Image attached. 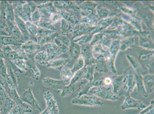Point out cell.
<instances>
[{"label":"cell","mask_w":154,"mask_h":114,"mask_svg":"<svg viewBox=\"0 0 154 114\" xmlns=\"http://www.w3.org/2000/svg\"><path fill=\"white\" fill-rule=\"evenodd\" d=\"M91 94L102 99L111 101H118L119 96L114 94L111 87L102 85L92 87L89 91Z\"/></svg>","instance_id":"obj_1"},{"label":"cell","mask_w":154,"mask_h":114,"mask_svg":"<svg viewBox=\"0 0 154 114\" xmlns=\"http://www.w3.org/2000/svg\"><path fill=\"white\" fill-rule=\"evenodd\" d=\"M74 105L89 107H102L103 103L100 98L96 96H87L84 95L74 98L71 101Z\"/></svg>","instance_id":"obj_2"},{"label":"cell","mask_w":154,"mask_h":114,"mask_svg":"<svg viewBox=\"0 0 154 114\" xmlns=\"http://www.w3.org/2000/svg\"><path fill=\"white\" fill-rule=\"evenodd\" d=\"M136 80L135 77L131 73H127L123 76L121 88L118 93L119 96L130 95L135 87Z\"/></svg>","instance_id":"obj_3"},{"label":"cell","mask_w":154,"mask_h":114,"mask_svg":"<svg viewBox=\"0 0 154 114\" xmlns=\"http://www.w3.org/2000/svg\"><path fill=\"white\" fill-rule=\"evenodd\" d=\"M16 10V13L25 22L31 21V15L33 13L28 2L18 1L14 4Z\"/></svg>","instance_id":"obj_4"},{"label":"cell","mask_w":154,"mask_h":114,"mask_svg":"<svg viewBox=\"0 0 154 114\" xmlns=\"http://www.w3.org/2000/svg\"><path fill=\"white\" fill-rule=\"evenodd\" d=\"M86 81L84 79L78 81L73 84H69L62 90L61 96L62 97L72 96L79 93L84 86L86 84Z\"/></svg>","instance_id":"obj_5"},{"label":"cell","mask_w":154,"mask_h":114,"mask_svg":"<svg viewBox=\"0 0 154 114\" xmlns=\"http://www.w3.org/2000/svg\"><path fill=\"white\" fill-rule=\"evenodd\" d=\"M36 9L40 12L41 18L43 19H49L53 15L58 12V10L54 7L53 4L50 2H48L37 5Z\"/></svg>","instance_id":"obj_6"},{"label":"cell","mask_w":154,"mask_h":114,"mask_svg":"<svg viewBox=\"0 0 154 114\" xmlns=\"http://www.w3.org/2000/svg\"><path fill=\"white\" fill-rule=\"evenodd\" d=\"M21 100L22 102L31 106L32 107L40 112L42 111L41 107L39 105L33 95L31 89L29 88L25 90L20 96Z\"/></svg>","instance_id":"obj_7"},{"label":"cell","mask_w":154,"mask_h":114,"mask_svg":"<svg viewBox=\"0 0 154 114\" xmlns=\"http://www.w3.org/2000/svg\"><path fill=\"white\" fill-rule=\"evenodd\" d=\"M146 107V106L142 101L134 99L130 95L126 97L124 102L120 106V108L122 110L131 108L141 110Z\"/></svg>","instance_id":"obj_8"},{"label":"cell","mask_w":154,"mask_h":114,"mask_svg":"<svg viewBox=\"0 0 154 114\" xmlns=\"http://www.w3.org/2000/svg\"><path fill=\"white\" fill-rule=\"evenodd\" d=\"M44 98L49 114H59V110L57 101L54 99L52 94L50 91H47L45 93Z\"/></svg>","instance_id":"obj_9"},{"label":"cell","mask_w":154,"mask_h":114,"mask_svg":"<svg viewBox=\"0 0 154 114\" xmlns=\"http://www.w3.org/2000/svg\"><path fill=\"white\" fill-rule=\"evenodd\" d=\"M43 85L50 89L62 90L64 87L70 84L69 82L63 80H55L49 77L45 78L42 79Z\"/></svg>","instance_id":"obj_10"},{"label":"cell","mask_w":154,"mask_h":114,"mask_svg":"<svg viewBox=\"0 0 154 114\" xmlns=\"http://www.w3.org/2000/svg\"><path fill=\"white\" fill-rule=\"evenodd\" d=\"M26 69L25 76L35 80H38L40 76V70L35 63L33 60L29 59L26 60Z\"/></svg>","instance_id":"obj_11"},{"label":"cell","mask_w":154,"mask_h":114,"mask_svg":"<svg viewBox=\"0 0 154 114\" xmlns=\"http://www.w3.org/2000/svg\"><path fill=\"white\" fill-rule=\"evenodd\" d=\"M25 42L22 40L15 38L12 36H0V44L4 46L12 45L21 47Z\"/></svg>","instance_id":"obj_12"},{"label":"cell","mask_w":154,"mask_h":114,"mask_svg":"<svg viewBox=\"0 0 154 114\" xmlns=\"http://www.w3.org/2000/svg\"><path fill=\"white\" fill-rule=\"evenodd\" d=\"M54 44L59 47L63 53L66 52L70 45V41L64 35L59 34L54 38Z\"/></svg>","instance_id":"obj_13"},{"label":"cell","mask_w":154,"mask_h":114,"mask_svg":"<svg viewBox=\"0 0 154 114\" xmlns=\"http://www.w3.org/2000/svg\"><path fill=\"white\" fill-rule=\"evenodd\" d=\"M45 45L47 49L46 52L48 54L50 60L54 59L56 57L63 54L61 48L54 43H48Z\"/></svg>","instance_id":"obj_14"},{"label":"cell","mask_w":154,"mask_h":114,"mask_svg":"<svg viewBox=\"0 0 154 114\" xmlns=\"http://www.w3.org/2000/svg\"><path fill=\"white\" fill-rule=\"evenodd\" d=\"M21 48L26 54H32L41 48V45L33 40H28L22 44Z\"/></svg>","instance_id":"obj_15"},{"label":"cell","mask_w":154,"mask_h":114,"mask_svg":"<svg viewBox=\"0 0 154 114\" xmlns=\"http://www.w3.org/2000/svg\"><path fill=\"white\" fill-rule=\"evenodd\" d=\"M14 21L15 24L22 33L25 40H27L30 38V34L28 31L26 24V22L21 18L15 13Z\"/></svg>","instance_id":"obj_16"},{"label":"cell","mask_w":154,"mask_h":114,"mask_svg":"<svg viewBox=\"0 0 154 114\" xmlns=\"http://www.w3.org/2000/svg\"><path fill=\"white\" fill-rule=\"evenodd\" d=\"M68 62V59L64 58L52 59L50 61L47 66L48 67L61 70Z\"/></svg>","instance_id":"obj_17"},{"label":"cell","mask_w":154,"mask_h":114,"mask_svg":"<svg viewBox=\"0 0 154 114\" xmlns=\"http://www.w3.org/2000/svg\"><path fill=\"white\" fill-rule=\"evenodd\" d=\"M32 112V110L29 108L27 104L24 103L22 104H16L9 114H24Z\"/></svg>","instance_id":"obj_18"},{"label":"cell","mask_w":154,"mask_h":114,"mask_svg":"<svg viewBox=\"0 0 154 114\" xmlns=\"http://www.w3.org/2000/svg\"><path fill=\"white\" fill-rule=\"evenodd\" d=\"M34 59L35 61L42 66H47L51 60L48 54L45 51H41L38 53L35 56Z\"/></svg>","instance_id":"obj_19"},{"label":"cell","mask_w":154,"mask_h":114,"mask_svg":"<svg viewBox=\"0 0 154 114\" xmlns=\"http://www.w3.org/2000/svg\"><path fill=\"white\" fill-rule=\"evenodd\" d=\"M59 34V33L58 32H57L50 35L36 37H35L36 42L40 45H43V44L45 45V44L48 43H53L54 38Z\"/></svg>","instance_id":"obj_20"},{"label":"cell","mask_w":154,"mask_h":114,"mask_svg":"<svg viewBox=\"0 0 154 114\" xmlns=\"http://www.w3.org/2000/svg\"><path fill=\"white\" fill-rule=\"evenodd\" d=\"M8 22V33L10 35V36H12V37H15L19 39L22 40L21 37H22V33H21L20 30L15 24L14 22Z\"/></svg>","instance_id":"obj_21"},{"label":"cell","mask_w":154,"mask_h":114,"mask_svg":"<svg viewBox=\"0 0 154 114\" xmlns=\"http://www.w3.org/2000/svg\"><path fill=\"white\" fill-rule=\"evenodd\" d=\"M135 80L137 87V94L140 96L146 98L148 97V94L145 91L142 79L141 76L138 75H137L136 76Z\"/></svg>","instance_id":"obj_22"},{"label":"cell","mask_w":154,"mask_h":114,"mask_svg":"<svg viewBox=\"0 0 154 114\" xmlns=\"http://www.w3.org/2000/svg\"><path fill=\"white\" fill-rule=\"evenodd\" d=\"M144 86L146 93L149 95L154 91V78L152 76H146L144 79Z\"/></svg>","instance_id":"obj_23"},{"label":"cell","mask_w":154,"mask_h":114,"mask_svg":"<svg viewBox=\"0 0 154 114\" xmlns=\"http://www.w3.org/2000/svg\"><path fill=\"white\" fill-rule=\"evenodd\" d=\"M33 23L34 24L38 27L41 28L52 30L54 31H57V28L54 27L50 21H45L40 19L39 21Z\"/></svg>","instance_id":"obj_24"},{"label":"cell","mask_w":154,"mask_h":114,"mask_svg":"<svg viewBox=\"0 0 154 114\" xmlns=\"http://www.w3.org/2000/svg\"><path fill=\"white\" fill-rule=\"evenodd\" d=\"M74 74L72 70L68 68L62 69L61 70V76L63 80L69 82L70 83L71 79L72 78Z\"/></svg>","instance_id":"obj_25"},{"label":"cell","mask_w":154,"mask_h":114,"mask_svg":"<svg viewBox=\"0 0 154 114\" xmlns=\"http://www.w3.org/2000/svg\"><path fill=\"white\" fill-rule=\"evenodd\" d=\"M123 76L116 77L113 82V91L114 94L118 95V93L121 88Z\"/></svg>","instance_id":"obj_26"},{"label":"cell","mask_w":154,"mask_h":114,"mask_svg":"<svg viewBox=\"0 0 154 114\" xmlns=\"http://www.w3.org/2000/svg\"><path fill=\"white\" fill-rule=\"evenodd\" d=\"M26 24L30 36L36 37L37 36L38 27L31 21L26 22Z\"/></svg>","instance_id":"obj_27"},{"label":"cell","mask_w":154,"mask_h":114,"mask_svg":"<svg viewBox=\"0 0 154 114\" xmlns=\"http://www.w3.org/2000/svg\"><path fill=\"white\" fill-rule=\"evenodd\" d=\"M58 13L59 14L61 18H62V19L66 21L69 22H69L72 23H75V17L73 15L71 14V13L66 12L65 11L61 10L58 11Z\"/></svg>","instance_id":"obj_28"},{"label":"cell","mask_w":154,"mask_h":114,"mask_svg":"<svg viewBox=\"0 0 154 114\" xmlns=\"http://www.w3.org/2000/svg\"><path fill=\"white\" fill-rule=\"evenodd\" d=\"M8 76V69L4 61V59L1 58L0 59V77L6 79Z\"/></svg>","instance_id":"obj_29"},{"label":"cell","mask_w":154,"mask_h":114,"mask_svg":"<svg viewBox=\"0 0 154 114\" xmlns=\"http://www.w3.org/2000/svg\"><path fill=\"white\" fill-rule=\"evenodd\" d=\"M79 48L77 44H72L69 46V52L70 56L71 58H75L79 53Z\"/></svg>","instance_id":"obj_30"},{"label":"cell","mask_w":154,"mask_h":114,"mask_svg":"<svg viewBox=\"0 0 154 114\" xmlns=\"http://www.w3.org/2000/svg\"><path fill=\"white\" fill-rule=\"evenodd\" d=\"M61 27L60 29L61 30V33L63 35H64L67 33L70 30L71 25L69 23L63 19H61Z\"/></svg>","instance_id":"obj_31"},{"label":"cell","mask_w":154,"mask_h":114,"mask_svg":"<svg viewBox=\"0 0 154 114\" xmlns=\"http://www.w3.org/2000/svg\"><path fill=\"white\" fill-rule=\"evenodd\" d=\"M14 64L17 67L21 70H23L26 72V60L23 59H18L12 61Z\"/></svg>","instance_id":"obj_32"},{"label":"cell","mask_w":154,"mask_h":114,"mask_svg":"<svg viewBox=\"0 0 154 114\" xmlns=\"http://www.w3.org/2000/svg\"><path fill=\"white\" fill-rule=\"evenodd\" d=\"M41 16L40 12L37 9L32 13L31 15V22L33 23H36L41 19Z\"/></svg>","instance_id":"obj_33"},{"label":"cell","mask_w":154,"mask_h":114,"mask_svg":"<svg viewBox=\"0 0 154 114\" xmlns=\"http://www.w3.org/2000/svg\"><path fill=\"white\" fill-rule=\"evenodd\" d=\"M57 32V31H52V30H45V29L41 28L38 27L36 37L50 35L54 34V33Z\"/></svg>","instance_id":"obj_34"},{"label":"cell","mask_w":154,"mask_h":114,"mask_svg":"<svg viewBox=\"0 0 154 114\" xmlns=\"http://www.w3.org/2000/svg\"><path fill=\"white\" fill-rule=\"evenodd\" d=\"M62 19V18H61L59 14H58L57 12V13L54 14L49 19L50 22H51L53 24H54L57 23L59 21L61 20Z\"/></svg>","instance_id":"obj_35"},{"label":"cell","mask_w":154,"mask_h":114,"mask_svg":"<svg viewBox=\"0 0 154 114\" xmlns=\"http://www.w3.org/2000/svg\"><path fill=\"white\" fill-rule=\"evenodd\" d=\"M153 108H154V101L152 100V101H151L150 105L147 107H146L145 108H144V110L141 111L139 114H144L146 113H147L149 112L150 111L153 109Z\"/></svg>","instance_id":"obj_36"},{"label":"cell","mask_w":154,"mask_h":114,"mask_svg":"<svg viewBox=\"0 0 154 114\" xmlns=\"http://www.w3.org/2000/svg\"><path fill=\"white\" fill-rule=\"evenodd\" d=\"M0 58L5 59V56L2 50L0 48Z\"/></svg>","instance_id":"obj_37"},{"label":"cell","mask_w":154,"mask_h":114,"mask_svg":"<svg viewBox=\"0 0 154 114\" xmlns=\"http://www.w3.org/2000/svg\"><path fill=\"white\" fill-rule=\"evenodd\" d=\"M40 114H49V113L48 111L47 110V108H46L45 110H44L43 112H42Z\"/></svg>","instance_id":"obj_38"},{"label":"cell","mask_w":154,"mask_h":114,"mask_svg":"<svg viewBox=\"0 0 154 114\" xmlns=\"http://www.w3.org/2000/svg\"><path fill=\"white\" fill-rule=\"evenodd\" d=\"M144 114H154V108L150 111L149 112Z\"/></svg>","instance_id":"obj_39"}]
</instances>
